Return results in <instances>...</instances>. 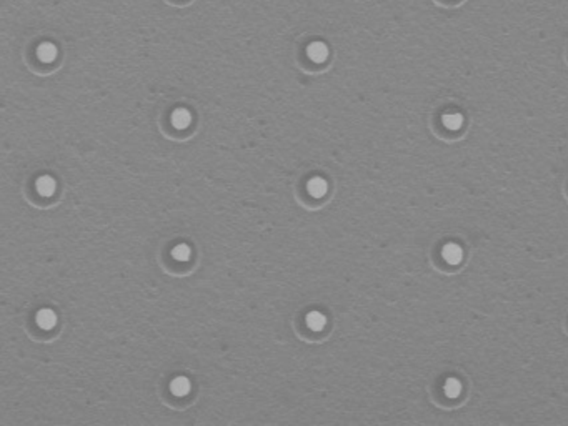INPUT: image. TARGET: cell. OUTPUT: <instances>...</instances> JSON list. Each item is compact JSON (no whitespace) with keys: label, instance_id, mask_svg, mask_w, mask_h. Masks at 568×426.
<instances>
[{"label":"cell","instance_id":"1","mask_svg":"<svg viewBox=\"0 0 568 426\" xmlns=\"http://www.w3.org/2000/svg\"><path fill=\"white\" fill-rule=\"evenodd\" d=\"M441 258L450 265H458L463 260V250L458 243H447L441 248Z\"/></svg>","mask_w":568,"mask_h":426},{"label":"cell","instance_id":"2","mask_svg":"<svg viewBox=\"0 0 568 426\" xmlns=\"http://www.w3.org/2000/svg\"><path fill=\"white\" fill-rule=\"evenodd\" d=\"M307 55L310 60H313L315 63H322V62H325L328 57V47L324 42H312L307 49Z\"/></svg>","mask_w":568,"mask_h":426},{"label":"cell","instance_id":"3","mask_svg":"<svg viewBox=\"0 0 568 426\" xmlns=\"http://www.w3.org/2000/svg\"><path fill=\"white\" fill-rule=\"evenodd\" d=\"M190 123H192V113H190L188 109L180 107V109L173 110V113H172V125L173 127L178 128V130H183V128H187Z\"/></svg>","mask_w":568,"mask_h":426},{"label":"cell","instance_id":"4","mask_svg":"<svg viewBox=\"0 0 568 426\" xmlns=\"http://www.w3.org/2000/svg\"><path fill=\"white\" fill-rule=\"evenodd\" d=\"M35 320H37V325L44 330H50L55 326L57 323V315L55 311L50 310V308H44L37 311V315H35Z\"/></svg>","mask_w":568,"mask_h":426},{"label":"cell","instance_id":"5","mask_svg":"<svg viewBox=\"0 0 568 426\" xmlns=\"http://www.w3.org/2000/svg\"><path fill=\"white\" fill-rule=\"evenodd\" d=\"M35 187H37V191L42 196H50L53 195V191H55L57 183L50 175H42L37 178V182H35Z\"/></svg>","mask_w":568,"mask_h":426},{"label":"cell","instance_id":"6","mask_svg":"<svg viewBox=\"0 0 568 426\" xmlns=\"http://www.w3.org/2000/svg\"><path fill=\"white\" fill-rule=\"evenodd\" d=\"M307 190H308V193H310V195L315 196V199H322V196H324V195L327 193V190H328V183H327L322 177H313V178L307 183Z\"/></svg>","mask_w":568,"mask_h":426},{"label":"cell","instance_id":"7","mask_svg":"<svg viewBox=\"0 0 568 426\" xmlns=\"http://www.w3.org/2000/svg\"><path fill=\"white\" fill-rule=\"evenodd\" d=\"M170 389L175 397H185V395H188L190 389H192V383H190L187 376H177L175 380L170 383Z\"/></svg>","mask_w":568,"mask_h":426},{"label":"cell","instance_id":"8","mask_svg":"<svg viewBox=\"0 0 568 426\" xmlns=\"http://www.w3.org/2000/svg\"><path fill=\"white\" fill-rule=\"evenodd\" d=\"M37 57L45 63L53 62L57 57V47L53 45L52 42H44V44H40L37 47Z\"/></svg>","mask_w":568,"mask_h":426},{"label":"cell","instance_id":"9","mask_svg":"<svg viewBox=\"0 0 568 426\" xmlns=\"http://www.w3.org/2000/svg\"><path fill=\"white\" fill-rule=\"evenodd\" d=\"M305 320H307V326L313 332H322L327 325V318L320 311H310Z\"/></svg>","mask_w":568,"mask_h":426},{"label":"cell","instance_id":"10","mask_svg":"<svg viewBox=\"0 0 568 426\" xmlns=\"http://www.w3.org/2000/svg\"><path fill=\"white\" fill-rule=\"evenodd\" d=\"M441 122H444L445 128L448 130H458L460 127L463 125V115L462 113H445L444 117H441Z\"/></svg>","mask_w":568,"mask_h":426},{"label":"cell","instance_id":"11","mask_svg":"<svg viewBox=\"0 0 568 426\" xmlns=\"http://www.w3.org/2000/svg\"><path fill=\"white\" fill-rule=\"evenodd\" d=\"M444 391L448 398H457L462 393V381L457 380V378H448L444 385Z\"/></svg>","mask_w":568,"mask_h":426},{"label":"cell","instance_id":"12","mask_svg":"<svg viewBox=\"0 0 568 426\" xmlns=\"http://www.w3.org/2000/svg\"><path fill=\"white\" fill-rule=\"evenodd\" d=\"M172 256L178 261H187V260H190V256H192V250H190L188 245H185V243L177 245V247L172 250Z\"/></svg>","mask_w":568,"mask_h":426}]
</instances>
